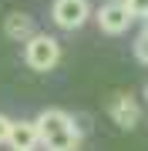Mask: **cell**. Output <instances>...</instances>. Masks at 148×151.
<instances>
[{
  "label": "cell",
  "instance_id": "6da1fadb",
  "mask_svg": "<svg viewBox=\"0 0 148 151\" xmlns=\"http://www.w3.org/2000/svg\"><path fill=\"white\" fill-rule=\"evenodd\" d=\"M37 131L47 151H74L77 145V128L71 121V114H64V111H44L37 118Z\"/></svg>",
  "mask_w": 148,
  "mask_h": 151
},
{
  "label": "cell",
  "instance_id": "8fae6325",
  "mask_svg": "<svg viewBox=\"0 0 148 151\" xmlns=\"http://www.w3.org/2000/svg\"><path fill=\"white\" fill-rule=\"evenodd\" d=\"M145 101H148V87H145Z\"/></svg>",
  "mask_w": 148,
  "mask_h": 151
},
{
  "label": "cell",
  "instance_id": "277c9868",
  "mask_svg": "<svg viewBox=\"0 0 148 151\" xmlns=\"http://www.w3.org/2000/svg\"><path fill=\"white\" fill-rule=\"evenodd\" d=\"M131 10H128L125 0H108V4H101L98 10V27L104 34H125L128 27H131Z\"/></svg>",
  "mask_w": 148,
  "mask_h": 151
},
{
  "label": "cell",
  "instance_id": "7a4b0ae2",
  "mask_svg": "<svg viewBox=\"0 0 148 151\" xmlns=\"http://www.w3.org/2000/svg\"><path fill=\"white\" fill-rule=\"evenodd\" d=\"M24 60H27V67H34V70H51V67H57V60H61V44L51 37V34H34V37L24 44Z\"/></svg>",
  "mask_w": 148,
  "mask_h": 151
},
{
  "label": "cell",
  "instance_id": "5b68a950",
  "mask_svg": "<svg viewBox=\"0 0 148 151\" xmlns=\"http://www.w3.org/2000/svg\"><path fill=\"white\" fill-rule=\"evenodd\" d=\"M7 145H10L14 151H34V145H40L37 121H14L10 134H7Z\"/></svg>",
  "mask_w": 148,
  "mask_h": 151
},
{
  "label": "cell",
  "instance_id": "ba28073f",
  "mask_svg": "<svg viewBox=\"0 0 148 151\" xmlns=\"http://www.w3.org/2000/svg\"><path fill=\"white\" fill-rule=\"evenodd\" d=\"M135 57H138V60H142V64L148 67V30H145L142 37L135 40Z\"/></svg>",
  "mask_w": 148,
  "mask_h": 151
},
{
  "label": "cell",
  "instance_id": "3957f363",
  "mask_svg": "<svg viewBox=\"0 0 148 151\" xmlns=\"http://www.w3.org/2000/svg\"><path fill=\"white\" fill-rule=\"evenodd\" d=\"M51 17H54L57 27H64V30H77V27H81V24L91 17V4H88V0H54Z\"/></svg>",
  "mask_w": 148,
  "mask_h": 151
},
{
  "label": "cell",
  "instance_id": "7c38bea8",
  "mask_svg": "<svg viewBox=\"0 0 148 151\" xmlns=\"http://www.w3.org/2000/svg\"><path fill=\"white\" fill-rule=\"evenodd\" d=\"M145 20H148V17H145ZM145 30H148V24H145Z\"/></svg>",
  "mask_w": 148,
  "mask_h": 151
},
{
  "label": "cell",
  "instance_id": "9c48e42d",
  "mask_svg": "<svg viewBox=\"0 0 148 151\" xmlns=\"http://www.w3.org/2000/svg\"><path fill=\"white\" fill-rule=\"evenodd\" d=\"M125 4L135 17H148V0H125Z\"/></svg>",
  "mask_w": 148,
  "mask_h": 151
},
{
  "label": "cell",
  "instance_id": "8992f818",
  "mask_svg": "<svg viewBox=\"0 0 148 151\" xmlns=\"http://www.w3.org/2000/svg\"><path fill=\"white\" fill-rule=\"evenodd\" d=\"M111 118H115V124H118V128H135V124H138V118H142V111H138V104H135V97L131 94H118L115 97V101H111Z\"/></svg>",
  "mask_w": 148,
  "mask_h": 151
},
{
  "label": "cell",
  "instance_id": "30bf717a",
  "mask_svg": "<svg viewBox=\"0 0 148 151\" xmlns=\"http://www.w3.org/2000/svg\"><path fill=\"white\" fill-rule=\"evenodd\" d=\"M10 124H14V121H7L4 114H0V145H4V141H7V134H10Z\"/></svg>",
  "mask_w": 148,
  "mask_h": 151
},
{
  "label": "cell",
  "instance_id": "52a82bcc",
  "mask_svg": "<svg viewBox=\"0 0 148 151\" xmlns=\"http://www.w3.org/2000/svg\"><path fill=\"white\" fill-rule=\"evenodd\" d=\"M4 30H7V37L10 40H20V44H27L34 37V20H30V14H24V10H14V14H7V20H4Z\"/></svg>",
  "mask_w": 148,
  "mask_h": 151
}]
</instances>
